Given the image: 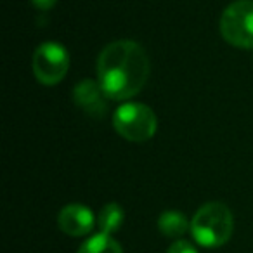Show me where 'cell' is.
<instances>
[{
	"label": "cell",
	"instance_id": "6da1fadb",
	"mask_svg": "<svg viewBox=\"0 0 253 253\" xmlns=\"http://www.w3.org/2000/svg\"><path fill=\"white\" fill-rule=\"evenodd\" d=\"M149 57L134 40L108 43L97 59V82L106 97L126 101L142 90L149 78Z\"/></svg>",
	"mask_w": 253,
	"mask_h": 253
},
{
	"label": "cell",
	"instance_id": "7a4b0ae2",
	"mask_svg": "<svg viewBox=\"0 0 253 253\" xmlns=\"http://www.w3.org/2000/svg\"><path fill=\"white\" fill-rule=\"evenodd\" d=\"M234 218L227 205L211 201L200 208L191 220V234L198 245L205 248H217L231 239Z\"/></svg>",
	"mask_w": 253,
	"mask_h": 253
},
{
	"label": "cell",
	"instance_id": "3957f363",
	"mask_svg": "<svg viewBox=\"0 0 253 253\" xmlns=\"http://www.w3.org/2000/svg\"><path fill=\"white\" fill-rule=\"evenodd\" d=\"M113 126L126 141L146 142L156 134L158 120L149 106L142 102H125L113 115Z\"/></svg>",
	"mask_w": 253,
	"mask_h": 253
},
{
	"label": "cell",
	"instance_id": "277c9868",
	"mask_svg": "<svg viewBox=\"0 0 253 253\" xmlns=\"http://www.w3.org/2000/svg\"><path fill=\"white\" fill-rule=\"evenodd\" d=\"M224 40L238 49H253V0H236L220 18Z\"/></svg>",
	"mask_w": 253,
	"mask_h": 253
},
{
	"label": "cell",
	"instance_id": "5b68a950",
	"mask_svg": "<svg viewBox=\"0 0 253 253\" xmlns=\"http://www.w3.org/2000/svg\"><path fill=\"white\" fill-rule=\"evenodd\" d=\"M70 56L57 42H45L33 54V73L42 85H57L68 73Z\"/></svg>",
	"mask_w": 253,
	"mask_h": 253
},
{
	"label": "cell",
	"instance_id": "8992f818",
	"mask_svg": "<svg viewBox=\"0 0 253 253\" xmlns=\"http://www.w3.org/2000/svg\"><path fill=\"white\" fill-rule=\"evenodd\" d=\"M73 101L84 113L92 118H102L106 115V94L99 82L82 80L73 88Z\"/></svg>",
	"mask_w": 253,
	"mask_h": 253
},
{
	"label": "cell",
	"instance_id": "52a82bcc",
	"mask_svg": "<svg viewBox=\"0 0 253 253\" xmlns=\"http://www.w3.org/2000/svg\"><path fill=\"white\" fill-rule=\"evenodd\" d=\"M57 224H59L61 231L66 232V234L85 236L94 229L95 218L94 213L90 211V208H87L85 205L80 203H73V205H66L59 211Z\"/></svg>",
	"mask_w": 253,
	"mask_h": 253
},
{
	"label": "cell",
	"instance_id": "ba28073f",
	"mask_svg": "<svg viewBox=\"0 0 253 253\" xmlns=\"http://www.w3.org/2000/svg\"><path fill=\"white\" fill-rule=\"evenodd\" d=\"M158 229L167 238H180V236L186 234L187 229H191V224L187 222L184 213L177 210H169L160 215Z\"/></svg>",
	"mask_w": 253,
	"mask_h": 253
},
{
	"label": "cell",
	"instance_id": "9c48e42d",
	"mask_svg": "<svg viewBox=\"0 0 253 253\" xmlns=\"http://www.w3.org/2000/svg\"><path fill=\"white\" fill-rule=\"evenodd\" d=\"M123 218H125L123 208L120 207L118 203H108L101 211H99L97 225H99V229H101V232L111 236L113 232H116L120 227H122Z\"/></svg>",
	"mask_w": 253,
	"mask_h": 253
},
{
	"label": "cell",
	"instance_id": "30bf717a",
	"mask_svg": "<svg viewBox=\"0 0 253 253\" xmlns=\"http://www.w3.org/2000/svg\"><path fill=\"white\" fill-rule=\"evenodd\" d=\"M78 253H123V250L118 245V241H115L109 234L99 232V234L88 238L80 246Z\"/></svg>",
	"mask_w": 253,
	"mask_h": 253
},
{
	"label": "cell",
	"instance_id": "8fae6325",
	"mask_svg": "<svg viewBox=\"0 0 253 253\" xmlns=\"http://www.w3.org/2000/svg\"><path fill=\"white\" fill-rule=\"evenodd\" d=\"M167 253H198V250L191 245L189 241H184V239H179V241L172 243Z\"/></svg>",
	"mask_w": 253,
	"mask_h": 253
},
{
	"label": "cell",
	"instance_id": "7c38bea8",
	"mask_svg": "<svg viewBox=\"0 0 253 253\" xmlns=\"http://www.w3.org/2000/svg\"><path fill=\"white\" fill-rule=\"evenodd\" d=\"M57 0H32V4L35 5L37 9H40V11H49L50 7H54L56 5Z\"/></svg>",
	"mask_w": 253,
	"mask_h": 253
}]
</instances>
